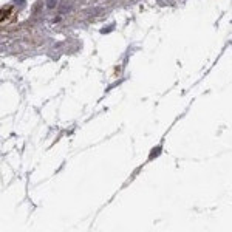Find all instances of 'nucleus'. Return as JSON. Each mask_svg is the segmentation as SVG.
Segmentation results:
<instances>
[{
	"instance_id": "nucleus-1",
	"label": "nucleus",
	"mask_w": 232,
	"mask_h": 232,
	"mask_svg": "<svg viewBox=\"0 0 232 232\" xmlns=\"http://www.w3.org/2000/svg\"><path fill=\"white\" fill-rule=\"evenodd\" d=\"M48 6L51 8V6H54V0H50V3H48Z\"/></svg>"
}]
</instances>
